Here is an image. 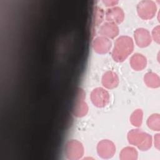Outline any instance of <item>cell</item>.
<instances>
[{
  "label": "cell",
  "mask_w": 160,
  "mask_h": 160,
  "mask_svg": "<svg viewBox=\"0 0 160 160\" xmlns=\"http://www.w3.org/2000/svg\"><path fill=\"white\" fill-rule=\"evenodd\" d=\"M132 49L133 42L131 38L128 36H121L115 42L112 57L116 61H122L128 56Z\"/></svg>",
  "instance_id": "6da1fadb"
},
{
  "label": "cell",
  "mask_w": 160,
  "mask_h": 160,
  "mask_svg": "<svg viewBox=\"0 0 160 160\" xmlns=\"http://www.w3.org/2000/svg\"><path fill=\"white\" fill-rule=\"evenodd\" d=\"M129 142L137 145L142 150H146L151 147V137L139 129H133L128 134Z\"/></svg>",
  "instance_id": "7a4b0ae2"
},
{
  "label": "cell",
  "mask_w": 160,
  "mask_h": 160,
  "mask_svg": "<svg viewBox=\"0 0 160 160\" xmlns=\"http://www.w3.org/2000/svg\"><path fill=\"white\" fill-rule=\"evenodd\" d=\"M156 11V4L152 1H142L138 5V14L143 19H148L152 18L154 16Z\"/></svg>",
  "instance_id": "3957f363"
},
{
  "label": "cell",
  "mask_w": 160,
  "mask_h": 160,
  "mask_svg": "<svg viewBox=\"0 0 160 160\" xmlns=\"http://www.w3.org/2000/svg\"><path fill=\"white\" fill-rule=\"evenodd\" d=\"M91 99L97 106H104L109 101V94L102 88H97L91 93Z\"/></svg>",
  "instance_id": "277c9868"
},
{
  "label": "cell",
  "mask_w": 160,
  "mask_h": 160,
  "mask_svg": "<svg viewBox=\"0 0 160 160\" xmlns=\"http://www.w3.org/2000/svg\"><path fill=\"white\" fill-rule=\"evenodd\" d=\"M134 38L136 43L140 47L148 46L151 41L149 32L143 28L138 29L134 33Z\"/></svg>",
  "instance_id": "5b68a950"
},
{
  "label": "cell",
  "mask_w": 160,
  "mask_h": 160,
  "mask_svg": "<svg viewBox=\"0 0 160 160\" xmlns=\"http://www.w3.org/2000/svg\"><path fill=\"white\" fill-rule=\"evenodd\" d=\"M106 19L111 22H121L124 19V12L121 8L114 7L108 9L106 13Z\"/></svg>",
  "instance_id": "8992f818"
},
{
  "label": "cell",
  "mask_w": 160,
  "mask_h": 160,
  "mask_svg": "<svg viewBox=\"0 0 160 160\" xmlns=\"http://www.w3.org/2000/svg\"><path fill=\"white\" fill-rule=\"evenodd\" d=\"M94 48L98 52L104 53L109 51L111 43L109 40L104 37L97 38L94 41Z\"/></svg>",
  "instance_id": "52a82bcc"
},
{
  "label": "cell",
  "mask_w": 160,
  "mask_h": 160,
  "mask_svg": "<svg viewBox=\"0 0 160 160\" xmlns=\"http://www.w3.org/2000/svg\"><path fill=\"white\" fill-rule=\"evenodd\" d=\"M98 149L99 154L104 156V157H106L109 156L114 153L115 148L111 141L103 140L98 144Z\"/></svg>",
  "instance_id": "ba28073f"
},
{
  "label": "cell",
  "mask_w": 160,
  "mask_h": 160,
  "mask_svg": "<svg viewBox=\"0 0 160 160\" xmlns=\"http://www.w3.org/2000/svg\"><path fill=\"white\" fill-rule=\"evenodd\" d=\"M100 33L104 36L114 38L118 33L117 26L112 22H107L103 24L100 29Z\"/></svg>",
  "instance_id": "9c48e42d"
},
{
  "label": "cell",
  "mask_w": 160,
  "mask_h": 160,
  "mask_svg": "<svg viewBox=\"0 0 160 160\" xmlns=\"http://www.w3.org/2000/svg\"><path fill=\"white\" fill-rule=\"evenodd\" d=\"M118 83V78L117 75L111 72H107L102 78V84L108 88H113L117 86Z\"/></svg>",
  "instance_id": "30bf717a"
},
{
  "label": "cell",
  "mask_w": 160,
  "mask_h": 160,
  "mask_svg": "<svg viewBox=\"0 0 160 160\" xmlns=\"http://www.w3.org/2000/svg\"><path fill=\"white\" fill-rule=\"evenodd\" d=\"M67 152L68 155H81L82 153V147L78 141H71L67 144Z\"/></svg>",
  "instance_id": "8fae6325"
},
{
  "label": "cell",
  "mask_w": 160,
  "mask_h": 160,
  "mask_svg": "<svg viewBox=\"0 0 160 160\" xmlns=\"http://www.w3.org/2000/svg\"><path fill=\"white\" fill-rule=\"evenodd\" d=\"M131 64L134 69L141 70L146 66V58L140 54H136L131 59Z\"/></svg>",
  "instance_id": "7c38bea8"
},
{
  "label": "cell",
  "mask_w": 160,
  "mask_h": 160,
  "mask_svg": "<svg viewBox=\"0 0 160 160\" xmlns=\"http://www.w3.org/2000/svg\"><path fill=\"white\" fill-rule=\"evenodd\" d=\"M146 84L152 88H158L160 84V80L158 76L153 72H148L144 76Z\"/></svg>",
  "instance_id": "4fadbf2b"
},
{
  "label": "cell",
  "mask_w": 160,
  "mask_h": 160,
  "mask_svg": "<svg viewBox=\"0 0 160 160\" xmlns=\"http://www.w3.org/2000/svg\"><path fill=\"white\" fill-rule=\"evenodd\" d=\"M160 117L158 114H154L151 115L148 119V126L155 131H159L160 129Z\"/></svg>",
  "instance_id": "5bb4252c"
},
{
  "label": "cell",
  "mask_w": 160,
  "mask_h": 160,
  "mask_svg": "<svg viewBox=\"0 0 160 160\" xmlns=\"http://www.w3.org/2000/svg\"><path fill=\"white\" fill-rule=\"evenodd\" d=\"M88 110V107L86 106V104L83 102L82 99L80 98L79 99L78 103L76 105V108L74 109V114L77 116H82L86 114Z\"/></svg>",
  "instance_id": "9a60e30c"
},
{
  "label": "cell",
  "mask_w": 160,
  "mask_h": 160,
  "mask_svg": "<svg viewBox=\"0 0 160 160\" xmlns=\"http://www.w3.org/2000/svg\"><path fill=\"white\" fill-rule=\"evenodd\" d=\"M142 118V112L141 109L136 110L131 115V123L135 126H139L141 124Z\"/></svg>",
  "instance_id": "2e32d148"
},
{
  "label": "cell",
  "mask_w": 160,
  "mask_h": 160,
  "mask_svg": "<svg viewBox=\"0 0 160 160\" xmlns=\"http://www.w3.org/2000/svg\"><path fill=\"white\" fill-rule=\"evenodd\" d=\"M152 37L155 41L159 43V26H158L152 31Z\"/></svg>",
  "instance_id": "e0dca14e"
},
{
  "label": "cell",
  "mask_w": 160,
  "mask_h": 160,
  "mask_svg": "<svg viewBox=\"0 0 160 160\" xmlns=\"http://www.w3.org/2000/svg\"><path fill=\"white\" fill-rule=\"evenodd\" d=\"M103 2L108 6H112L116 4L118 1H103Z\"/></svg>",
  "instance_id": "ac0fdd59"
},
{
  "label": "cell",
  "mask_w": 160,
  "mask_h": 160,
  "mask_svg": "<svg viewBox=\"0 0 160 160\" xmlns=\"http://www.w3.org/2000/svg\"><path fill=\"white\" fill-rule=\"evenodd\" d=\"M154 144L158 149H159V134H158L154 137Z\"/></svg>",
  "instance_id": "d6986e66"
}]
</instances>
